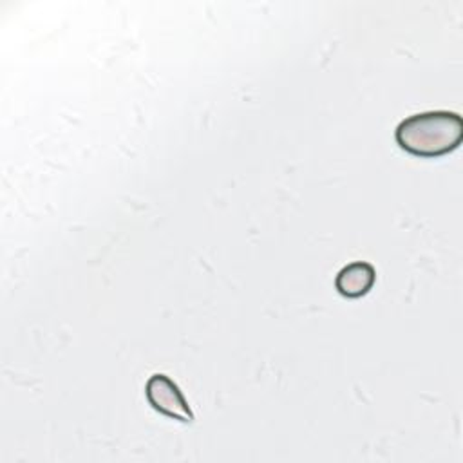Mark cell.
<instances>
[{
  "mask_svg": "<svg viewBox=\"0 0 463 463\" xmlns=\"http://www.w3.org/2000/svg\"><path fill=\"white\" fill-rule=\"evenodd\" d=\"M145 396H146L148 405L156 412H159L170 420H177L181 423H192L195 420V416H194L184 394L177 387V383L163 373H156L146 380Z\"/></svg>",
  "mask_w": 463,
  "mask_h": 463,
  "instance_id": "7a4b0ae2",
  "label": "cell"
},
{
  "mask_svg": "<svg viewBox=\"0 0 463 463\" xmlns=\"http://www.w3.org/2000/svg\"><path fill=\"white\" fill-rule=\"evenodd\" d=\"M394 139L402 150L416 157H441L461 145L463 119L450 110L418 112L398 123Z\"/></svg>",
  "mask_w": 463,
  "mask_h": 463,
  "instance_id": "6da1fadb",
  "label": "cell"
},
{
  "mask_svg": "<svg viewBox=\"0 0 463 463\" xmlns=\"http://www.w3.org/2000/svg\"><path fill=\"white\" fill-rule=\"evenodd\" d=\"M376 282V269L371 262L354 260L344 266L335 277L336 291L345 298L365 297Z\"/></svg>",
  "mask_w": 463,
  "mask_h": 463,
  "instance_id": "3957f363",
  "label": "cell"
}]
</instances>
